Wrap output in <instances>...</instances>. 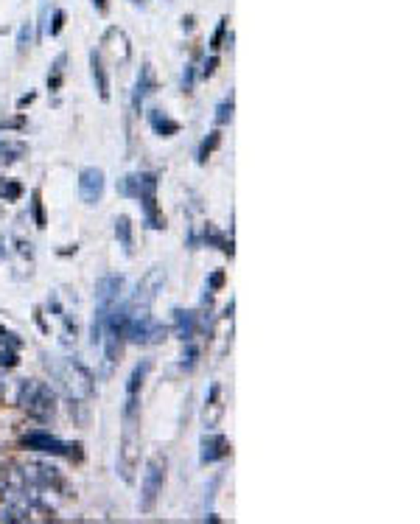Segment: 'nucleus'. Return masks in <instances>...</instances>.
Returning <instances> with one entry per match:
<instances>
[{
	"label": "nucleus",
	"mask_w": 420,
	"mask_h": 524,
	"mask_svg": "<svg viewBox=\"0 0 420 524\" xmlns=\"http://www.w3.org/2000/svg\"><path fill=\"white\" fill-rule=\"evenodd\" d=\"M157 90V76H155V68H152V62H143L140 65V73H137V82H135V90H132V110L140 112L143 101L152 96V92Z\"/></svg>",
	"instance_id": "14"
},
{
	"label": "nucleus",
	"mask_w": 420,
	"mask_h": 524,
	"mask_svg": "<svg viewBox=\"0 0 420 524\" xmlns=\"http://www.w3.org/2000/svg\"><path fill=\"white\" fill-rule=\"evenodd\" d=\"M0 502H28L31 505V499H28V479H25L20 466H3L0 469Z\"/></svg>",
	"instance_id": "7"
},
{
	"label": "nucleus",
	"mask_w": 420,
	"mask_h": 524,
	"mask_svg": "<svg viewBox=\"0 0 420 524\" xmlns=\"http://www.w3.org/2000/svg\"><path fill=\"white\" fill-rule=\"evenodd\" d=\"M129 3H135V6H146V0H129Z\"/></svg>",
	"instance_id": "40"
},
{
	"label": "nucleus",
	"mask_w": 420,
	"mask_h": 524,
	"mask_svg": "<svg viewBox=\"0 0 420 524\" xmlns=\"http://www.w3.org/2000/svg\"><path fill=\"white\" fill-rule=\"evenodd\" d=\"M28 154V143L25 140H17V138H0V163H20Z\"/></svg>",
	"instance_id": "21"
},
{
	"label": "nucleus",
	"mask_w": 420,
	"mask_h": 524,
	"mask_svg": "<svg viewBox=\"0 0 420 524\" xmlns=\"http://www.w3.org/2000/svg\"><path fill=\"white\" fill-rule=\"evenodd\" d=\"M148 370H152V359H140L132 373L127 379V398H124V412H137L140 410V390H143V382L148 376Z\"/></svg>",
	"instance_id": "12"
},
{
	"label": "nucleus",
	"mask_w": 420,
	"mask_h": 524,
	"mask_svg": "<svg viewBox=\"0 0 420 524\" xmlns=\"http://www.w3.org/2000/svg\"><path fill=\"white\" fill-rule=\"evenodd\" d=\"M185 351H183V362H179V367L183 370H194L196 367V359H199V348L194 342H183Z\"/></svg>",
	"instance_id": "31"
},
{
	"label": "nucleus",
	"mask_w": 420,
	"mask_h": 524,
	"mask_svg": "<svg viewBox=\"0 0 420 524\" xmlns=\"http://www.w3.org/2000/svg\"><path fill=\"white\" fill-rule=\"evenodd\" d=\"M210 336L216 339L219 342V356H224L227 353V348H230V339H233V300H230V305L224 308V314L219 317V323L210 328Z\"/></svg>",
	"instance_id": "18"
},
{
	"label": "nucleus",
	"mask_w": 420,
	"mask_h": 524,
	"mask_svg": "<svg viewBox=\"0 0 420 524\" xmlns=\"http://www.w3.org/2000/svg\"><path fill=\"white\" fill-rule=\"evenodd\" d=\"M20 443L31 451H42V454H53V457H79V443H65L56 435H51L48 429H31L20 438Z\"/></svg>",
	"instance_id": "6"
},
{
	"label": "nucleus",
	"mask_w": 420,
	"mask_h": 524,
	"mask_svg": "<svg viewBox=\"0 0 420 524\" xmlns=\"http://www.w3.org/2000/svg\"><path fill=\"white\" fill-rule=\"evenodd\" d=\"M31 219H34L37 230L48 227V216H45V205H42V191L40 188L31 191Z\"/></svg>",
	"instance_id": "25"
},
{
	"label": "nucleus",
	"mask_w": 420,
	"mask_h": 524,
	"mask_svg": "<svg viewBox=\"0 0 420 524\" xmlns=\"http://www.w3.org/2000/svg\"><path fill=\"white\" fill-rule=\"evenodd\" d=\"M93 9H96L101 17H107V14H109V0H93Z\"/></svg>",
	"instance_id": "37"
},
{
	"label": "nucleus",
	"mask_w": 420,
	"mask_h": 524,
	"mask_svg": "<svg viewBox=\"0 0 420 524\" xmlns=\"http://www.w3.org/2000/svg\"><path fill=\"white\" fill-rule=\"evenodd\" d=\"M56 382L62 384V390L68 392V398L73 401H90L96 392V382H93V373L79 362V359H62L56 367Z\"/></svg>",
	"instance_id": "3"
},
{
	"label": "nucleus",
	"mask_w": 420,
	"mask_h": 524,
	"mask_svg": "<svg viewBox=\"0 0 420 524\" xmlns=\"http://www.w3.org/2000/svg\"><path fill=\"white\" fill-rule=\"evenodd\" d=\"M148 127H152L160 138H174V135H179V121H174L168 112H163V110H148Z\"/></svg>",
	"instance_id": "19"
},
{
	"label": "nucleus",
	"mask_w": 420,
	"mask_h": 524,
	"mask_svg": "<svg viewBox=\"0 0 420 524\" xmlns=\"http://www.w3.org/2000/svg\"><path fill=\"white\" fill-rule=\"evenodd\" d=\"M230 454V440L216 429H205L202 443H199V462L202 466H213V462L224 460Z\"/></svg>",
	"instance_id": "11"
},
{
	"label": "nucleus",
	"mask_w": 420,
	"mask_h": 524,
	"mask_svg": "<svg viewBox=\"0 0 420 524\" xmlns=\"http://www.w3.org/2000/svg\"><path fill=\"white\" fill-rule=\"evenodd\" d=\"M121 286H124L121 275H104L96 284V305H104V308L115 305L118 297H121Z\"/></svg>",
	"instance_id": "15"
},
{
	"label": "nucleus",
	"mask_w": 420,
	"mask_h": 524,
	"mask_svg": "<svg viewBox=\"0 0 420 524\" xmlns=\"http://www.w3.org/2000/svg\"><path fill=\"white\" fill-rule=\"evenodd\" d=\"M166 469H168V460L163 451L152 454L146 462V471H143V482H140V513H152L157 508V499L163 493V485H166Z\"/></svg>",
	"instance_id": "4"
},
{
	"label": "nucleus",
	"mask_w": 420,
	"mask_h": 524,
	"mask_svg": "<svg viewBox=\"0 0 420 524\" xmlns=\"http://www.w3.org/2000/svg\"><path fill=\"white\" fill-rule=\"evenodd\" d=\"M227 23H230L227 17L219 20V25H216V31H213V37H210V45H207L210 53H219V51L224 48V40H227Z\"/></svg>",
	"instance_id": "28"
},
{
	"label": "nucleus",
	"mask_w": 420,
	"mask_h": 524,
	"mask_svg": "<svg viewBox=\"0 0 420 524\" xmlns=\"http://www.w3.org/2000/svg\"><path fill=\"white\" fill-rule=\"evenodd\" d=\"M65 20H68L65 9H53V17H51V25L45 28V34L48 37H59V34H62V28H65Z\"/></svg>",
	"instance_id": "29"
},
{
	"label": "nucleus",
	"mask_w": 420,
	"mask_h": 524,
	"mask_svg": "<svg viewBox=\"0 0 420 524\" xmlns=\"http://www.w3.org/2000/svg\"><path fill=\"white\" fill-rule=\"evenodd\" d=\"M17 404L28 418L45 423V421H51L56 415V392L45 382L25 379L20 384V390H17Z\"/></svg>",
	"instance_id": "2"
},
{
	"label": "nucleus",
	"mask_w": 420,
	"mask_h": 524,
	"mask_svg": "<svg viewBox=\"0 0 420 524\" xmlns=\"http://www.w3.org/2000/svg\"><path fill=\"white\" fill-rule=\"evenodd\" d=\"M166 286V269L163 266H152L143 277H140V284L132 295V300L127 303L129 312H140V314H148L152 312V303L157 300V295L163 292Z\"/></svg>",
	"instance_id": "5"
},
{
	"label": "nucleus",
	"mask_w": 420,
	"mask_h": 524,
	"mask_svg": "<svg viewBox=\"0 0 420 524\" xmlns=\"http://www.w3.org/2000/svg\"><path fill=\"white\" fill-rule=\"evenodd\" d=\"M90 76H93V84H96V92L104 104H109V73L104 68V59H101V51H90Z\"/></svg>",
	"instance_id": "16"
},
{
	"label": "nucleus",
	"mask_w": 420,
	"mask_h": 524,
	"mask_svg": "<svg viewBox=\"0 0 420 524\" xmlns=\"http://www.w3.org/2000/svg\"><path fill=\"white\" fill-rule=\"evenodd\" d=\"M25 127H28V121H25L23 112H17L12 118H0V129H17V132H23Z\"/></svg>",
	"instance_id": "32"
},
{
	"label": "nucleus",
	"mask_w": 420,
	"mask_h": 524,
	"mask_svg": "<svg viewBox=\"0 0 420 524\" xmlns=\"http://www.w3.org/2000/svg\"><path fill=\"white\" fill-rule=\"evenodd\" d=\"M101 51L109 53L118 65H129L132 62V42L127 37V31L118 25H107V31L101 34Z\"/></svg>",
	"instance_id": "10"
},
{
	"label": "nucleus",
	"mask_w": 420,
	"mask_h": 524,
	"mask_svg": "<svg viewBox=\"0 0 420 524\" xmlns=\"http://www.w3.org/2000/svg\"><path fill=\"white\" fill-rule=\"evenodd\" d=\"M140 208H143V219H146V227H148V230H166V216H163L160 208H157V197L140 202Z\"/></svg>",
	"instance_id": "22"
},
{
	"label": "nucleus",
	"mask_w": 420,
	"mask_h": 524,
	"mask_svg": "<svg viewBox=\"0 0 420 524\" xmlns=\"http://www.w3.org/2000/svg\"><path fill=\"white\" fill-rule=\"evenodd\" d=\"M174 334L183 339V342H194V336L199 334V320L196 312H183V308H174Z\"/></svg>",
	"instance_id": "17"
},
{
	"label": "nucleus",
	"mask_w": 420,
	"mask_h": 524,
	"mask_svg": "<svg viewBox=\"0 0 420 524\" xmlns=\"http://www.w3.org/2000/svg\"><path fill=\"white\" fill-rule=\"evenodd\" d=\"M115 238H118V247H121L127 255L135 253V225H132V219L127 213H121L115 219Z\"/></svg>",
	"instance_id": "20"
},
{
	"label": "nucleus",
	"mask_w": 420,
	"mask_h": 524,
	"mask_svg": "<svg viewBox=\"0 0 420 524\" xmlns=\"http://www.w3.org/2000/svg\"><path fill=\"white\" fill-rule=\"evenodd\" d=\"M104 191H107V177L101 169L87 166L79 171V199L84 205H99L104 199Z\"/></svg>",
	"instance_id": "9"
},
{
	"label": "nucleus",
	"mask_w": 420,
	"mask_h": 524,
	"mask_svg": "<svg viewBox=\"0 0 420 524\" xmlns=\"http://www.w3.org/2000/svg\"><path fill=\"white\" fill-rule=\"evenodd\" d=\"M233 110H235V101H233V90H230L227 96L219 101V107H216V115H213L216 127H224V123H230V121H233Z\"/></svg>",
	"instance_id": "26"
},
{
	"label": "nucleus",
	"mask_w": 420,
	"mask_h": 524,
	"mask_svg": "<svg viewBox=\"0 0 420 524\" xmlns=\"http://www.w3.org/2000/svg\"><path fill=\"white\" fill-rule=\"evenodd\" d=\"M20 197H23V185L17 179H0V199L17 202Z\"/></svg>",
	"instance_id": "27"
},
{
	"label": "nucleus",
	"mask_w": 420,
	"mask_h": 524,
	"mask_svg": "<svg viewBox=\"0 0 420 524\" xmlns=\"http://www.w3.org/2000/svg\"><path fill=\"white\" fill-rule=\"evenodd\" d=\"M216 68H219V53H210V59H205L202 62V71H199V76L202 79H210L216 73Z\"/></svg>",
	"instance_id": "34"
},
{
	"label": "nucleus",
	"mask_w": 420,
	"mask_h": 524,
	"mask_svg": "<svg viewBox=\"0 0 420 524\" xmlns=\"http://www.w3.org/2000/svg\"><path fill=\"white\" fill-rule=\"evenodd\" d=\"M6 261V241H3V236H0V264Z\"/></svg>",
	"instance_id": "39"
},
{
	"label": "nucleus",
	"mask_w": 420,
	"mask_h": 524,
	"mask_svg": "<svg viewBox=\"0 0 420 524\" xmlns=\"http://www.w3.org/2000/svg\"><path fill=\"white\" fill-rule=\"evenodd\" d=\"M65 65H68V53L62 51L56 59H53V65L48 71V90L51 92H59L62 90V79H65Z\"/></svg>",
	"instance_id": "23"
},
{
	"label": "nucleus",
	"mask_w": 420,
	"mask_h": 524,
	"mask_svg": "<svg viewBox=\"0 0 420 524\" xmlns=\"http://www.w3.org/2000/svg\"><path fill=\"white\" fill-rule=\"evenodd\" d=\"M224 281H227V275H224V269H216L213 275L207 277V292H219V289L224 286Z\"/></svg>",
	"instance_id": "35"
},
{
	"label": "nucleus",
	"mask_w": 420,
	"mask_h": 524,
	"mask_svg": "<svg viewBox=\"0 0 420 524\" xmlns=\"http://www.w3.org/2000/svg\"><path fill=\"white\" fill-rule=\"evenodd\" d=\"M140 410L124 412V429H121V443H118V474L127 485L135 482V471L140 466Z\"/></svg>",
	"instance_id": "1"
},
{
	"label": "nucleus",
	"mask_w": 420,
	"mask_h": 524,
	"mask_svg": "<svg viewBox=\"0 0 420 524\" xmlns=\"http://www.w3.org/2000/svg\"><path fill=\"white\" fill-rule=\"evenodd\" d=\"M34 101H37V92H34V90H31V92H23V96H20V99H17V110H20V112H23V110H25V107H31V104H34Z\"/></svg>",
	"instance_id": "36"
},
{
	"label": "nucleus",
	"mask_w": 420,
	"mask_h": 524,
	"mask_svg": "<svg viewBox=\"0 0 420 524\" xmlns=\"http://www.w3.org/2000/svg\"><path fill=\"white\" fill-rule=\"evenodd\" d=\"M194 82H196V62H188L185 71H183V90L191 92V90H194Z\"/></svg>",
	"instance_id": "33"
},
{
	"label": "nucleus",
	"mask_w": 420,
	"mask_h": 524,
	"mask_svg": "<svg viewBox=\"0 0 420 524\" xmlns=\"http://www.w3.org/2000/svg\"><path fill=\"white\" fill-rule=\"evenodd\" d=\"M219 143H222V132H219V129H213V132H210V135H207V138L199 143V151H196V163H199V166H205L210 154H213V151L219 149Z\"/></svg>",
	"instance_id": "24"
},
{
	"label": "nucleus",
	"mask_w": 420,
	"mask_h": 524,
	"mask_svg": "<svg viewBox=\"0 0 420 524\" xmlns=\"http://www.w3.org/2000/svg\"><path fill=\"white\" fill-rule=\"evenodd\" d=\"M168 3H171V0H168Z\"/></svg>",
	"instance_id": "41"
},
{
	"label": "nucleus",
	"mask_w": 420,
	"mask_h": 524,
	"mask_svg": "<svg viewBox=\"0 0 420 524\" xmlns=\"http://www.w3.org/2000/svg\"><path fill=\"white\" fill-rule=\"evenodd\" d=\"M224 418V395H222V384H210L207 395H205V407H202V426L205 429H219Z\"/></svg>",
	"instance_id": "13"
},
{
	"label": "nucleus",
	"mask_w": 420,
	"mask_h": 524,
	"mask_svg": "<svg viewBox=\"0 0 420 524\" xmlns=\"http://www.w3.org/2000/svg\"><path fill=\"white\" fill-rule=\"evenodd\" d=\"M194 25H196V17H194V14L183 17V28H185V31H194Z\"/></svg>",
	"instance_id": "38"
},
{
	"label": "nucleus",
	"mask_w": 420,
	"mask_h": 524,
	"mask_svg": "<svg viewBox=\"0 0 420 524\" xmlns=\"http://www.w3.org/2000/svg\"><path fill=\"white\" fill-rule=\"evenodd\" d=\"M118 191L129 199H137V202H146L157 197V174L152 171H137V174H127L121 182H118Z\"/></svg>",
	"instance_id": "8"
},
{
	"label": "nucleus",
	"mask_w": 420,
	"mask_h": 524,
	"mask_svg": "<svg viewBox=\"0 0 420 524\" xmlns=\"http://www.w3.org/2000/svg\"><path fill=\"white\" fill-rule=\"evenodd\" d=\"M31 34H34V25L31 23H23L17 28V53H25V48L31 45Z\"/></svg>",
	"instance_id": "30"
}]
</instances>
